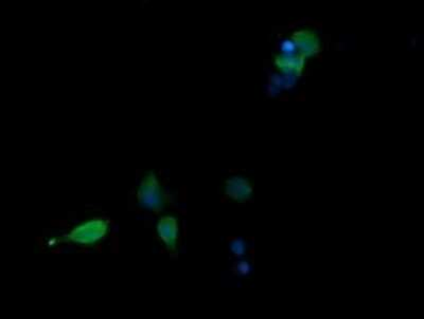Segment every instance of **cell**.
<instances>
[{"instance_id": "obj_1", "label": "cell", "mask_w": 424, "mask_h": 319, "mask_svg": "<svg viewBox=\"0 0 424 319\" xmlns=\"http://www.w3.org/2000/svg\"><path fill=\"white\" fill-rule=\"evenodd\" d=\"M111 225L107 219L95 217L72 227L61 236L59 241L80 246H93L103 241L109 235Z\"/></svg>"}, {"instance_id": "obj_4", "label": "cell", "mask_w": 424, "mask_h": 319, "mask_svg": "<svg viewBox=\"0 0 424 319\" xmlns=\"http://www.w3.org/2000/svg\"><path fill=\"white\" fill-rule=\"evenodd\" d=\"M225 192L233 200L244 201L249 198L250 194H252V187H250L247 180L243 179V178L233 177L226 182Z\"/></svg>"}, {"instance_id": "obj_3", "label": "cell", "mask_w": 424, "mask_h": 319, "mask_svg": "<svg viewBox=\"0 0 424 319\" xmlns=\"http://www.w3.org/2000/svg\"><path fill=\"white\" fill-rule=\"evenodd\" d=\"M156 234L169 250H177L179 239V222L173 216H163L156 223Z\"/></svg>"}, {"instance_id": "obj_2", "label": "cell", "mask_w": 424, "mask_h": 319, "mask_svg": "<svg viewBox=\"0 0 424 319\" xmlns=\"http://www.w3.org/2000/svg\"><path fill=\"white\" fill-rule=\"evenodd\" d=\"M136 199L138 205L146 211L160 213L165 208V194L154 171H149L142 178L136 192Z\"/></svg>"}, {"instance_id": "obj_5", "label": "cell", "mask_w": 424, "mask_h": 319, "mask_svg": "<svg viewBox=\"0 0 424 319\" xmlns=\"http://www.w3.org/2000/svg\"><path fill=\"white\" fill-rule=\"evenodd\" d=\"M231 250H233V254L237 255V256H241V255L244 254V250H245V246H244L242 240L235 239L231 244Z\"/></svg>"}]
</instances>
